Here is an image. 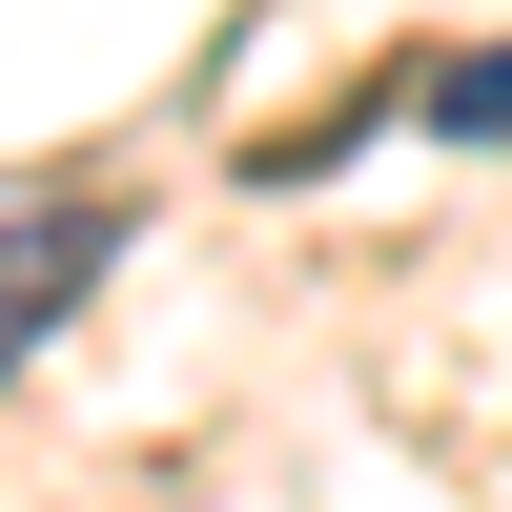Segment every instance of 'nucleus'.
I'll return each mask as SVG.
<instances>
[{
	"label": "nucleus",
	"instance_id": "nucleus-1",
	"mask_svg": "<svg viewBox=\"0 0 512 512\" xmlns=\"http://www.w3.org/2000/svg\"><path fill=\"white\" fill-rule=\"evenodd\" d=\"M103 267H123V205H82V185H0V369L62 349V308H103Z\"/></svg>",
	"mask_w": 512,
	"mask_h": 512
},
{
	"label": "nucleus",
	"instance_id": "nucleus-2",
	"mask_svg": "<svg viewBox=\"0 0 512 512\" xmlns=\"http://www.w3.org/2000/svg\"><path fill=\"white\" fill-rule=\"evenodd\" d=\"M431 144H512V41H472V62L431 82Z\"/></svg>",
	"mask_w": 512,
	"mask_h": 512
}]
</instances>
